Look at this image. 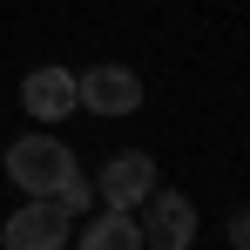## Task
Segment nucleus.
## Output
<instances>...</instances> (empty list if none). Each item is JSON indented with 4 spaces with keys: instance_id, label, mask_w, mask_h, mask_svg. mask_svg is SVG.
I'll return each instance as SVG.
<instances>
[{
    "instance_id": "f257e3e1",
    "label": "nucleus",
    "mask_w": 250,
    "mask_h": 250,
    "mask_svg": "<svg viewBox=\"0 0 250 250\" xmlns=\"http://www.w3.org/2000/svg\"><path fill=\"white\" fill-rule=\"evenodd\" d=\"M68 169H75V149L54 142V135H21V142L7 149V176H14L27 196H54Z\"/></svg>"
},
{
    "instance_id": "f03ea898",
    "label": "nucleus",
    "mask_w": 250,
    "mask_h": 250,
    "mask_svg": "<svg viewBox=\"0 0 250 250\" xmlns=\"http://www.w3.org/2000/svg\"><path fill=\"white\" fill-rule=\"evenodd\" d=\"M135 209H142V244H156V250H189L196 244V203L189 196H176V189L156 183Z\"/></svg>"
},
{
    "instance_id": "7ed1b4c3",
    "label": "nucleus",
    "mask_w": 250,
    "mask_h": 250,
    "mask_svg": "<svg viewBox=\"0 0 250 250\" xmlns=\"http://www.w3.org/2000/svg\"><path fill=\"white\" fill-rule=\"evenodd\" d=\"M14 250H61L68 244V209L54 203V196H34V203H21L7 216V230H0Z\"/></svg>"
},
{
    "instance_id": "20e7f679",
    "label": "nucleus",
    "mask_w": 250,
    "mask_h": 250,
    "mask_svg": "<svg viewBox=\"0 0 250 250\" xmlns=\"http://www.w3.org/2000/svg\"><path fill=\"white\" fill-rule=\"evenodd\" d=\"M75 88H82V108H95V115H135L142 108V75L135 68H88V75H75Z\"/></svg>"
},
{
    "instance_id": "39448f33",
    "label": "nucleus",
    "mask_w": 250,
    "mask_h": 250,
    "mask_svg": "<svg viewBox=\"0 0 250 250\" xmlns=\"http://www.w3.org/2000/svg\"><path fill=\"white\" fill-rule=\"evenodd\" d=\"M21 108H27L34 122H61V115L82 108V88H75L68 68H34V75L21 82Z\"/></svg>"
},
{
    "instance_id": "423d86ee",
    "label": "nucleus",
    "mask_w": 250,
    "mask_h": 250,
    "mask_svg": "<svg viewBox=\"0 0 250 250\" xmlns=\"http://www.w3.org/2000/svg\"><path fill=\"white\" fill-rule=\"evenodd\" d=\"M156 183H163V176H156V163H149L142 149H122L115 163L102 169V183H95V189H102V203H115V209H135L142 196H149V189H156Z\"/></svg>"
},
{
    "instance_id": "0eeeda50",
    "label": "nucleus",
    "mask_w": 250,
    "mask_h": 250,
    "mask_svg": "<svg viewBox=\"0 0 250 250\" xmlns=\"http://www.w3.org/2000/svg\"><path fill=\"white\" fill-rule=\"evenodd\" d=\"M82 244H88V250H142V223H135L128 209L102 203V216H88Z\"/></svg>"
},
{
    "instance_id": "6e6552de",
    "label": "nucleus",
    "mask_w": 250,
    "mask_h": 250,
    "mask_svg": "<svg viewBox=\"0 0 250 250\" xmlns=\"http://www.w3.org/2000/svg\"><path fill=\"white\" fill-rule=\"evenodd\" d=\"M54 203L68 209V216H75V209H88V176H82V169H68V176H61V189H54Z\"/></svg>"
},
{
    "instance_id": "1a4fd4ad",
    "label": "nucleus",
    "mask_w": 250,
    "mask_h": 250,
    "mask_svg": "<svg viewBox=\"0 0 250 250\" xmlns=\"http://www.w3.org/2000/svg\"><path fill=\"white\" fill-rule=\"evenodd\" d=\"M230 244H244V250H250V216H237V223H230Z\"/></svg>"
}]
</instances>
